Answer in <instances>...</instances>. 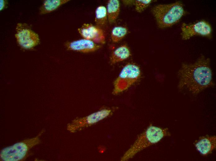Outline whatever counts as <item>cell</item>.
Listing matches in <instances>:
<instances>
[{
  "mask_svg": "<svg viewBox=\"0 0 216 161\" xmlns=\"http://www.w3.org/2000/svg\"><path fill=\"white\" fill-rule=\"evenodd\" d=\"M131 55L130 51L128 46L122 45L116 48L112 53L110 61L111 64L123 61L128 58Z\"/></svg>",
  "mask_w": 216,
  "mask_h": 161,
  "instance_id": "8fae6325",
  "label": "cell"
},
{
  "mask_svg": "<svg viewBox=\"0 0 216 161\" xmlns=\"http://www.w3.org/2000/svg\"><path fill=\"white\" fill-rule=\"evenodd\" d=\"M111 111L109 109H103L93 113L84 118L86 123L89 124H92L100 121L108 116Z\"/></svg>",
  "mask_w": 216,
  "mask_h": 161,
  "instance_id": "5bb4252c",
  "label": "cell"
},
{
  "mask_svg": "<svg viewBox=\"0 0 216 161\" xmlns=\"http://www.w3.org/2000/svg\"><path fill=\"white\" fill-rule=\"evenodd\" d=\"M151 0H134L136 11L141 13L152 2Z\"/></svg>",
  "mask_w": 216,
  "mask_h": 161,
  "instance_id": "e0dca14e",
  "label": "cell"
},
{
  "mask_svg": "<svg viewBox=\"0 0 216 161\" xmlns=\"http://www.w3.org/2000/svg\"><path fill=\"white\" fill-rule=\"evenodd\" d=\"M15 35L17 42L23 48L31 49L39 43L38 35L26 24L18 23Z\"/></svg>",
  "mask_w": 216,
  "mask_h": 161,
  "instance_id": "52a82bcc",
  "label": "cell"
},
{
  "mask_svg": "<svg viewBox=\"0 0 216 161\" xmlns=\"http://www.w3.org/2000/svg\"><path fill=\"white\" fill-rule=\"evenodd\" d=\"M180 90L187 89L196 95L205 89L214 86L210 60L202 55L193 63H183L178 72Z\"/></svg>",
  "mask_w": 216,
  "mask_h": 161,
  "instance_id": "6da1fadb",
  "label": "cell"
},
{
  "mask_svg": "<svg viewBox=\"0 0 216 161\" xmlns=\"http://www.w3.org/2000/svg\"><path fill=\"white\" fill-rule=\"evenodd\" d=\"M107 18L106 9L103 6H98L95 11V22L97 26L102 27L106 24Z\"/></svg>",
  "mask_w": 216,
  "mask_h": 161,
  "instance_id": "9a60e30c",
  "label": "cell"
},
{
  "mask_svg": "<svg viewBox=\"0 0 216 161\" xmlns=\"http://www.w3.org/2000/svg\"><path fill=\"white\" fill-rule=\"evenodd\" d=\"M0 10L1 11L5 7L7 4V1L6 0H0Z\"/></svg>",
  "mask_w": 216,
  "mask_h": 161,
  "instance_id": "ac0fdd59",
  "label": "cell"
},
{
  "mask_svg": "<svg viewBox=\"0 0 216 161\" xmlns=\"http://www.w3.org/2000/svg\"><path fill=\"white\" fill-rule=\"evenodd\" d=\"M141 75L140 68L137 65L126 64L114 82L113 94H117L128 89L139 79Z\"/></svg>",
  "mask_w": 216,
  "mask_h": 161,
  "instance_id": "5b68a950",
  "label": "cell"
},
{
  "mask_svg": "<svg viewBox=\"0 0 216 161\" xmlns=\"http://www.w3.org/2000/svg\"><path fill=\"white\" fill-rule=\"evenodd\" d=\"M171 134L168 128H162L151 124L137 137L121 159L122 161L132 158L138 152L157 143L163 138Z\"/></svg>",
  "mask_w": 216,
  "mask_h": 161,
  "instance_id": "7a4b0ae2",
  "label": "cell"
},
{
  "mask_svg": "<svg viewBox=\"0 0 216 161\" xmlns=\"http://www.w3.org/2000/svg\"><path fill=\"white\" fill-rule=\"evenodd\" d=\"M65 46L68 50L84 53L95 51L101 47V45L84 38L67 42Z\"/></svg>",
  "mask_w": 216,
  "mask_h": 161,
  "instance_id": "9c48e42d",
  "label": "cell"
},
{
  "mask_svg": "<svg viewBox=\"0 0 216 161\" xmlns=\"http://www.w3.org/2000/svg\"><path fill=\"white\" fill-rule=\"evenodd\" d=\"M106 9L108 21L110 24H112L116 20L119 13V1L118 0L108 1Z\"/></svg>",
  "mask_w": 216,
  "mask_h": 161,
  "instance_id": "7c38bea8",
  "label": "cell"
},
{
  "mask_svg": "<svg viewBox=\"0 0 216 161\" xmlns=\"http://www.w3.org/2000/svg\"><path fill=\"white\" fill-rule=\"evenodd\" d=\"M194 145L201 154L207 155L211 154L216 148V136L201 137L195 141Z\"/></svg>",
  "mask_w": 216,
  "mask_h": 161,
  "instance_id": "30bf717a",
  "label": "cell"
},
{
  "mask_svg": "<svg viewBox=\"0 0 216 161\" xmlns=\"http://www.w3.org/2000/svg\"><path fill=\"white\" fill-rule=\"evenodd\" d=\"M151 12L157 25L160 28L170 27L178 23L187 13L180 1L167 4H160L154 7Z\"/></svg>",
  "mask_w": 216,
  "mask_h": 161,
  "instance_id": "3957f363",
  "label": "cell"
},
{
  "mask_svg": "<svg viewBox=\"0 0 216 161\" xmlns=\"http://www.w3.org/2000/svg\"><path fill=\"white\" fill-rule=\"evenodd\" d=\"M181 36L183 40H187L195 36H200L211 38L212 29L208 22L201 20L193 24L183 23L181 27Z\"/></svg>",
  "mask_w": 216,
  "mask_h": 161,
  "instance_id": "8992f818",
  "label": "cell"
},
{
  "mask_svg": "<svg viewBox=\"0 0 216 161\" xmlns=\"http://www.w3.org/2000/svg\"><path fill=\"white\" fill-rule=\"evenodd\" d=\"M43 132L36 137L16 143L2 149L0 158L3 161H17L25 159L28 155L29 150L40 142L39 137Z\"/></svg>",
  "mask_w": 216,
  "mask_h": 161,
  "instance_id": "277c9868",
  "label": "cell"
},
{
  "mask_svg": "<svg viewBox=\"0 0 216 161\" xmlns=\"http://www.w3.org/2000/svg\"><path fill=\"white\" fill-rule=\"evenodd\" d=\"M69 1V0H44L39 8V13L42 15L52 12Z\"/></svg>",
  "mask_w": 216,
  "mask_h": 161,
  "instance_id": "4fadbf2b",
  "label": "cell"
},
{
  "mask_svg": "<svg viewBox=\"0 0 216 161\" xmlns=\"http://www.w3.org/2000/svg\"><path fill=\"white\" fill-rule=\"evenodd\" d=\"M127 32L128 30L125 27L121 26L114 27L111 34L112 41L114 42H119L124 37Z\"/></svg>",
  "mask_w": 216,
  "mask_h": 161,
  "instance_id": "2e32d148",
  "label": "cell"
},
{
  "mask_svg": "<svg viewBox=\"0 0 216 161\" xmlns=\"http://www.w3.org/2000/svg\"><path fill=\"white\" fill-rule=\"evenodd\" d=\"M78 30L80 35L84 39L91 40L98 44H103L105 43L104 33L98 26L85 23Z\"/></svg>",
  "mask_w": 216,
  "mask_h": 161,
  "instance_id": "ba28073f",
  "label": "cell"
}]
</instances>
